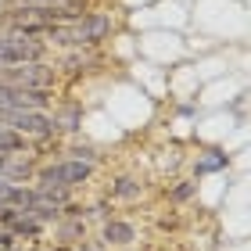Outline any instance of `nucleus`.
<instances>
[{"mask_svg": "<svg viewBox=\"0 0 251 251\" xmlns=\"http://www.w3.org/2000/svg\"><path fill=\"white\" fill-rule=\"evenodd\" d=\"M58 72L47 61L29 65H0V86H22V90H54Z\"/></svg>", "mask_w": 251, "mask_h": 251, "instance_id": "nucleus-3", "label": "nucleus"}, {"mask_svg": "<svg viewBox=\"0 0 251 251\" xmlns=\"http://www.w3.org/2000/svg\"><path fill=\"white\" fill-rule=\"evenodd\" d=\"M0 176L11 179V183H25V179L36 176V165H32L25 154H11L7 162H4V169H0Z\"/></svg>", "mask_w": 251, "mask_h": 251, "instance_id": "nucleus-7", "label": "nucleus"}, {"mask_svg": "<svg viewBox=\"0 0 251 251\" xmlns=\"http://www.w3.org/2000/svg\"><path fill=\"white\" fill-rule=\"evenodd\" d=\"M29 61H47V43L0 32V65H29Z\"/></svg>", "mask_w": 251, "mask_h": 251, "instance_id": "nucleus-5", "label": "nucleus"}, {"mask_svg": "<svg viewBox=\"0 0 251 251\" xmlns=\"http://www.w3.org/2000/svg\"><path fill=\"white\" fill-rule=\"evenodd\" d=\"M50 251H75V248H68V244H58V248H50Z\"/></svg>", "mask_w": 251, "mask_h": 251, "instance_id": "nucleus-12", "label": "nucleus"}, {"mask_svg": "<svg viewBox=\"0 0 251 251\" xmlns=\"http://www.w3.org/2000/svg\"><path fill=\"white\" fill-rule=\"evenodd\" d=\"M108 194H111L115 201H136V198L144 194V183H140L136 176H119L115 183H111V190H108Z\"/></svg>", "mask_w": 251, "mask_h": 251, "instance_id": "nucleus-8", "label": "nucleus"}, {"mask_svg": "<svg viewBox=\"0 0 251 251\" xmlns=\"http://www.w3.org/2000/svg\"><path fill=\"white\" fill-rule=\"evenodd\" d=\"M83 251H104V248H83Z\"/></svg>", "mask_w": 251, "mask_h": 251, "instance_id": "nucleus-14", "label": "nucleus"}, {"mask_svg": "<svg viewBox=\"0 0 251 251\" xmlns=\"http://www.w3.org/2000/svg\"><path fill=\"white\" fill-rule=\"evenodd\" d=\"M108 32H111V18L108 15L83 11L75 22L54 29L47 36V43H61V47H97L100 40H108Z\"/></svg>", "mask_w": 251, "mask_h": 251, "instance_id": "nucleus-1", "label": "nucleus"}, {"mask_svg": "<svg viewBox=\"0 0 251 251\" xmlns=\"http://www.w3.org/2000/svg\"><path fill=\"white\" fill-rule=\"evenodd\" d=\"M226 165V154H219V151H208L198 162V176H208V173H219V169Z\"/></svg>", "mask_w": 251, "mask_h": 251, "instance_id": "nucleus-9", "label": "nucleus"}, {"mask_svg": "<svg viewBox=\"0 0 251 251\" xmlns=\"http://www.w3.org/2000/svg\"><path fill=\"white\" fill-rule=\"evenodd\" d=\"M194 194H198V183H190V179H187V183H179V187L169 190V201L183 204V201H190V198H194Z\"/></svg>", "mask_w": 251, "mask_h": 251, "instance_id": "nucleus-10", "label": "nucleus"}, {"mask_svg": "<svg viewBox=\"0 0 251 251\" xmlns=\"http://www.w3.org/2000/svg\"><path fill=\"white\" fill-rule=\"evenodd\" d=\"M0 126H11L15 133H22L29 140V136H36V140H43V136H54V115L50 111H4L0 108Z\"/></svg>", "mask_w": 251, "mask_h": 251, "instance_id": "nucleus-4", "label": "nucleus"}, {"mask_svg": "<svg viewBox=\"0 0 251 251\" xmlns=\"http://www.w3.org/2000/svg\"><path fill=\"white\" fill-rule=\"evenodd\" d=\"M11 251H36V248H18V244H15V248H11Z\"/></svg>", "mask_w": 251, "mask_h": 251, "instance_id": "nucleus-13", "label": "nucleus"}, {"mask_svg": "<svg viewBox=\"0 0 251 251\" xmlns=\"http://www.w3.org/2000/svg\"><path fill=\"white\" fill-rule=\"evenodd\" d=\"M136 241V226L126 223V219H108L104 223V244L111 248H129Z\"/></svg>", "mask_w": 251, "mask_h": 251, "instance_id": "nucleus-6", "label": "nucleus"}, {"mask_svg": "<svg viewBox=\"0 0 251 251\" xmlns=\"http://www.w3.org/2000/svg\"><path fill=\"white\" fill-rule=\"evenodd\" d=\"M94 176V165L90 162H79V158H61V162H50L36 169V187L40 190H72L79 183H86V179Z\"/></svg>", "mask_w": 251, "mask_h": 251, "instance_id": "nucleus-2", "label": "nucleus"}, {"mask_svg": "<svg viewBox=\"0 0 251 251\" xmlns=\"http://www.w3.org/2000/svg\"><path fill=\"white\" fill-rule=\"evenodd\" d=\"M7 4H29V7H61V4H72V0H7Z\"/></svg>", "mask_w": 251, "mask_h": 251, "instance_id": "nucleus-11", "label": "nucleus"}]
</instances>
